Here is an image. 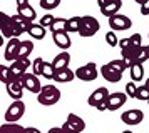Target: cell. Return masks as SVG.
Masks as SVG:
<instances>
[{"label":"cell","instance_id":"obj_1","mask_svg":"<svg viewBox=\"0 0 149 133\" xmlns=\"http://www.w3.org/2000/svg\"><path fill=\"white\" fill-rule=\"evenodd\" d=\"M59 100H61V90L55 85H44L40 92L37 93V101L44 106L55 105Z\"/></svg>","mask_w":149,"mask_h":133},{"label":"cell","instance_id":"obj_2","mask_svg":"<svg viewBox=\"0 0 149 133\" xmlns=\"http://www.w3.org/2000/svg\"><path fill=\"white\" fill-rule=\"evenodd\" d=\"M62 130L65 133H82L86 130V121L75 115V113H69L67 115V120L64 121V125L61 126Z\"/></svg>","mask_w":149,"mask_h":133},{"label":"cell","instance_id":"obj_3","mask_svg":"<svg viewBox=\"0 0 149 133\" xmlns=\"http://www.w3.org/2000/svg\"><path fill=\"white\" fill-rule=\"evenodd\" d=\"M24 113H25V103L22 100L12 101L5 112V123H17V120H20Z\"/></svg>","mask_w":149,"mask_h":133},{"label":"cell","instance_id":"obj_4","mask_svg":"<svg viewBox=\"0 0 149 133\" xmlns=\"http://www.w3.org/2000/svg\"><path fill=\"white\" fill-rule=\"evenodd\" d=\"M99 20L94 19V17H91V15H86V17H82L81 20V30H79V35L81 37H92L95 33L99 32Z\"/></svg>","mask_w":149,"mask_h":133},{"label":"cell","instance_id":"obj_5","mask_svg":"<svg viewBox=\"0 0 149 133\" xmlns=\"http://www.w3.org/2000/svg\"><path fill=\"white\" fill-rule=\"evenodd\" d=\"M74 73H75V78L82 80V82H92V80H95L97 75H99L97 65H95L94 62H89V63H86V65L79 66Z\"/></svg>","mask_w":149,"mask_h":133},{"label":"cell","instance_id":"obj_6","mask_svg":"<svg viewBox=\"0 0 149 133\" xmlns=\"http://www.w3.org/2000/svg\"><path fill=\"white\" fill-rule=\"evenodd\" d=\"M109 27H111V32H122V30H129L132 27V22L129 17L122 15V13H116L114 17L109 19Z\"/></svg>","mask_w":149,"mask_h":133},{"label":"cell","instance_id":"obj_7","mask_svg":"<svg viewBox=\"0 0 149 133\" xmlns=\"http://www.w3.org/2000/svg\"><path fill=\"white\" fill-rule=\"evenodd\" d=\"M29 66H32V62H30L29 58H17L15 62H12V63L8 65L12 80H19L24 73H27Z\"/></svg>","mask_w":149,"mask_h":133},{"label":"cell","instance_id":"obj_8","mask_svg":"<svg viewBox=\"0 0 149 133\" xmlns=\"http://www.w3.org/2000/svg\"><path fill=\"white\" fill-rule=\"evenodd\" d=\"M19 80H20L24 90H27V92H30V93H39L40 92V88H42L40 80H39V77H35L34 73H24Z\"/></svg>","mask_w":149,"mask_h":133},{"label":"cell","instance_id":"obj_9","mask_svg":"<svg viewBox=\"0 0 149 133\" xmlns=\"http://www.w3.org/2000/svg\"><path fill=\"white\" fill-rule=\"evenodd\" d=\"M126 101H127V95H126V93L114 92V93H109L107 100H106V105H107L109 112H116V110H119Z\"/></svg>","mask_w":149,"mask_h":133},{"label":"cell","instance_id":"obj_10","mask_svg":"<svg viewBox=\"0 0 149 133\" xmlns=\"http://www.w3.org/2000/svg\"><path fill=\"white\" fill-rule=\"evenodd\" d=\"M22 30L19 28V27L14 23V20H12V17H8V20L5 22V25L0 28V35L3 37V38L7 40H12V38H19L22 35Z\"/></svg>","mask_w":149,"mask_h":133},{"label":"cell","instance_id":"obj_11","mask_svg":"<svg viewBox=\"0 0 149 133\" xmlns=\"http://www.w3.org/2000/svg\"><path fill=\"white\" fill-rule=\"evenodd\" d=\"M121 120H122V123H126L129 126H134V125H139L144 120V113H142V110L132 108V110H127V112L122 113Z\"/></svg>","mask_w":149,"mask_h":133},{"label":"cell","instance_id":"obj_12","mask_svg":"<svg viewBox=\"0 0 149 133\" xmlns=\"http://www.w3.org/2000/svg\"><path fill=\"white\" fill-rule=\"evenodd\" d=\"M17 13L24 17L25 20H29L30 23H34L35 20V10L34 7L29 3L27 0H17Z\"/></svg>","mask_w":149,"mask_h":133},{"label":"cell","instance_id":"obj_13","mask_svg":"<svg viewBox=\"0 0 149 133\" xmlns=\"http://www.w3.org/2000/svg\"><path fill=\"white\" fill-rule=\"evenodd\" d=\"M109 97V90L106 88V86H99V88H95L94 92L89 95V98H87V103L91 106H97L101 101H106Z\"/></svg>","mask_w":149,"mask_h":133},{"label":"cell","instance_id":"obj_14","mask_svg":"<svg viewBox=\"0 0 149 133\" xmlns=\"http://www.w3.org/2000/svg\"><path fill=\"white\" fill-rule=\"evenodd\" d=\"M5 86H7L8 97L14 100V101H17V100H22V97H24V88H22L20 80H12V82H8Z\"/></svg>","mask_w":149,"mask_h":133},{"label":"cell","instance_id":"obj_15","mask_svg":"<svg viewBox=\"0 0 149 133\" xmlns=\"http://www.w3.org/2000/svg\"><path fill=\"white\" fill-rule=\"evenodd\" d=\"M19 45H20V40H19V38H12V40H8L7 45H5V53H3L5 60H8V62H15V60H17V52H19Z\"/></svg>","mask_w":149,"mask_h":133},{"label":"cell","instance_id":"obj_16","mask_svg":"<svg viewBox=\"0 0 149 133\" xmlns=\"http://www.w3.org/2000/svg\"><path fill=\"white\" fill-rule=\"evenodd\" d=\"M101 75L104 77V80H107L111 83H117V82H121V78H122V73L116 72L114 68L109 66L107 63L101 66Z\"/></svg>","mask_w":149,"mask_h":133},{"label":"cell","instance_id":"obj_17","mask_svg":"<svg viewBox=\"0 0 149 133\" xmlns=\"http://www.w3.org/2000/svg\"><path fill=\"white\" fill-rule=\"evenodd\" d=\"M121 5H122L121 0H107L106 5L101 8V13L104 15V17H109V19H111V17H114L116 13L119 12Z\"/></svg>","mask_w":149,"mask_h":133},{"label":"cell","instance_id":"obj_18","mask_svg":"<svg viewBox=\"0 0 149 133\" xmlns=\"http://www.w3.org/2000/svg\"><path fill=\"white\" fill-rule=\"evenodd\" d=\"M52 38H54V43L59 48H62L64 52L67 50V48H70V45H72V40H70V37H69V33L65 32H59V33H52Z\"/></svg>","mask_w":149,"mask_h":133},{"label":"cell","instance_id":"obj_19","mask_svg":"<svg viewBox=\"0 0 149 133\" xmlns=\"http://www.w3.org/2000/svg\"><path fill=\"white\" fill-rule=\"evenodd\" d=\"M52 66H54V70H62V68H67L69 63H70V53L69 52H62L59 55H55V58L50 62Z\"/></svg>","mask_w":149,"mask_h":133},{"label":"cell","instance_id":"obj_20","mask_svg":"<svg viewBox=\"0 0 149 133\" xmlns=\"http://www.w3.org/2000/svg\"><path fill=\"white\" fill-rule=\"evenodd\" d=\"M75 78V73L70 70V68H62V70H57L54 73V80L59 82V83H67V82H72Z\"/></svg>","mask_w":149,"mask_h":133},{"label":"cell","instance_id":"obj_21","mask_svg":"<svg viewBox=\"0 0 149 133\" xmlns=\"http://www.w3.org/2000/svg\"><path fill=\"white\" fill-rule=\"evenodd\" d=\"M34 50V42L32 40H24L19 45V52H17V58H29V55Z\"/></svg>","mask_w":149,"mask_h":133},{"label":"cell","instance_id":"obj_22","mask_svg":"<svg viewBox=\"0 0 149 133\" xmlns=\"http://www.w3.org/2000/svg\"><path fill=\"white\" fill-rule=\"evenodd\" d=\"M27 33L32 37V38H35V40H42L44 37H45V28L40 27L39 23H32V25L29 27Z\"/></svg>","mask_w":149,"mask_h":133},{"label":"cell","instance_id":"obj_23","mask_svg":"<svg viewBox=\"0 0 149 133\" xmlns=\"http://www.w3.org/2000/svg\"><path fill=\"white\" fill-rule=\"evenodd\" d=\"M129 73H131V80L132 82H141L142 77H144V66L139 65V63H134L132 66H129Z\"/></svg>","mask_w":149,"mask_h":133},{"label":"cell","instance_id":"obj_24","mask_svg":"<svg viewBox=\"0 0 149 133\" xmlns=\"http://www.w3.org/2000/svg\"><path fill=\"white\" fill-rule=\"evenodd\" d=\"M81 20H82V17L69 19L67 25H65V33H79V30H81Z\"/></svg>","mask_w":149,"mask_h":133},{"label":"cell","instance_id":"obj_25","mask_svg":"<svg viewBox=\"0 0 149 133\" xmlns=\"http://www.w3.org/2000/svg\"><path fill=\"white\" fill-rule=\"evenodd\" d=\"M0 133H25V128L19 123H3L0 125Z\"/></svg>","mask_w":149,"mask_h":133},{"label":"cell","instance_id":"obj_26","mask_svg":"<svg viewBox=\"0 0 149 133\" xmlns=\"http://www.w3.org/2000/svg\"><path fill=\"white\" fill-rule=\"evenodd\" d=\"M12 20H14V23H15L17 27H19V28H20V30H22L24 33H27L29 27L32 25V23H30L29 20H25L24 17H20L19 13H15V15H12Z\"/></svg>","mask_w":149,"mask_h":133},{"label":"cell","instance_id":"obj_27","mask_svg":"<svg viewBox=\"0 0 149 133\" xmlns=\"http://www.w3.org/2000/svg\"><path fill=\"white\" fill-rule=\"evenodd\" d=\"M134 60L136 63H139V65H142L146 60H149V52H148V47L142 45L141 48H137L136 50V55H134Z\"/></svg>","mask_w":149,"mask_h":133},{"label":"cell","instance_id":"obj_28","mask_svg":"<svg viewBox=\"0 0 149 133\" xmlns=\"http://www.w3.org/2000/svg\"><path fill=\"white\" fill-rule=\"evenodd\" d=\"M65 25H67V19H55L54 23L50 25V32L52 33L65 32Z\"/></svg>","mask_w":149,"mask_h":133},{"label":"cell","instance_id":"obj_29","mask_svg":"<svg viewBox=\"0 0 149 133\" xmlns=\"http://www.w3.org/2000/svg\"><path fill=\"white\" fill-rule=\"evenodd\" d=\"M129 42H131V47H129V48L137 50V48L142 47V35L141 33H132V35L129 37Z\"/></svg>","mask_w":149,"mask_h":133},{"label":"cell","instance_id":"obj_30","mask_svg":"<svg viewBox=\"0 0 149 133\" xmlns=\"http://www.w3.org/2000/svg\"><path fill=\"white\" fill-rule=\"evenodd\" d=\"M134 98L141 100V101H149V90H148L144 85H142V86H137V88H136Z\"/></svg>","mask_w":149,"mask_h":133},{"label":"cell","instance_id":"obj_31","mask_svg":"<svg viewBox=\"0 0 149 133\" xmlns=\"http://www.w3.org/2000/svg\"><path fill=\"white\" fill-rule=\"evenodd\" d=\"M54 66H52V63L50 62H44V65H42V77H45V78L49 80H52L54 78Z\"/></svg>","mask_w":149,"mask_h":133},{"label":"cell","instance_id":"obj_32","mask_svg":"<svg viewBox=\"0 0 149 133\" xmlns=\"http://www.w3.org/2000/svg\"><path fill=\"white\" fill-rule=\"evenodd\" d=\"M107 65H109V66H112V68H114L116 72H119V73H124L126 70H127V66H126V63H124V62H122L121 58L111 60V62H109Z\"/></svg>","mask_w":149,"mask_h":133},{"label":"cell","instance_id":"obj_33","mask_svg":"<svg viewBox=\"0 0 149 133\" xmlns=\"http://www.w3.org/2000/svg\"><path fill=\"white\" fill-rule=\"evenodd\" d=\"M39 5L44 10H54V8H57V7L61 5V0H40Z\"/></svg>","mask_w":149,"mask_h":133},{"label":"cell","instance_id":"obj_34","mask_svg":"<svg viewBox=\"0 0 149 133\" xmlns=\"http://www.w3.org/2000/svg\"><path fill=\"white\" fill-rule=\"evenodd\" d=\"M0 82L5 85L8 82H12V75H10V70H8L7 65H0Z\"/></svg>","mask_w":149,"mask_h":133},{"label":"cell","instance_id":"obj_35","mask_svg":"<svg viewBox=\"0 0 149 133\" xmlns=\"http://www.w3.org/2000/svg\"><path fill=\"white\" fill-rule=\"evenodd\" d=\"M44 62H45V60H42L40 57L32 62V73H34L35 77H40L42 75V65H44Z\"/></svg>","mask_w":149,"mask_h":133},{"label":"cell","instance_id":"obj_36","mask_svg":"<svg viewBox=\"0 0 149 133\" xmlns=\"http://www.w3.org/2000/svg\"><path fill=\"white\" fill-rule=\"evenodd\" d=\"M54 20H55V17L54 15H50V13H45V15H44V17H42L40 19V22H39V25L40 27H44V28H50V25H52V23H54Z\"/></svg>","mask_w":149,"mask_h":133},{"label":"cell","instance_id":"obj_37","mask_svg":"<svg viewBox=\"0 0 149 133\" xmlns=\"http://www.w3.org/2000/svg\"><path fill=\"white\" fill-rule=\"evenodd\" d=\"M106 42H107L109 47H117V43H119V38L116 37L114 32H107V33H106Z\"/></svg>","mask_w":149,"mask_h":133},{"label":"cell","instance_id":"obj_38","mask_svg":"<svg viewBox=\"0 0 149 133\" xmlns=\"http://www.w3.org/2000/svg\"><path fill=\"white\" fill-rule=\"evenodd\" d=\"M136 88H137V86H136V83L134 82H129L127 85H126V95H127L129 98H134V95H136Z\"/></svg>","mask_w":149,"mask_h":133},{"label":"cell","instance_id":"obj_39","mask_svg":"<svg viewBox=\"0 0 149 133\" xmlns=\"http://www.w3.org/2000/svg\"><path fill=\"white\" fill-rule=\"evenodd\" d=\"M117 47H119L121 50H126V48H129V47H131L129 37H127V38H121V40H119V43H117Z\"/></svg>","mask_w":149,"mask_h":133},{"label":"cell","instance_id":"obj_40","mask_svg":"<svg viewBox=\"0 0 149 133\" xmlns=\"http://www.w3.org/2000/svg\"><path fill=\"white\" fill-rule=\"evenodd\" d=\"M141 15H149V0L141 2Z\"/></svg>","mask_w":149,"mask_h":133},{"label":"cell","instance_id":"obj_41","mask_svg":"<svg viewBox=\"0 0 149 133\" xmlns=\"http://www.w3.org/2000/svg\"><path fill=\"white\" fill-rule=\"evenodd\" d=\"M8 17H10V15H7V13H3V12H0V28L5 25V22L8 20Z\"/></svg>","mask_w":149,"mask_h":133},{"label":"cell","instance_id":"obj_42","mask_svg":"<svg viewBox=\"0 0 149 133\" xmlns=\"http://www.w3.org/2000/svg\"><path fill=\"white\" fill-rule=\"evenodd\" d=\"M95 110H97V112H106V110H107V105H106V101H101L99 105L95 106Z\"/></svg>","mask_w":149,"mask_h":133},{"label":"cell","instance_id":"obj_43","mask_svg":"<svg viewBox=\"0 0 149 133\" xmlns=\"http://www.w3.org/2000/svg\"><path fill=\"white\" fill-rule=\"evenodd\" d=\"M25 133H42V132L35 126H29V128H25Z\"/></svg>","mask_w":149,"mask_h":133},{"label":"cell","instance_id":"obj_44","mask_svg":"<svg viewBox=\"0 0 149 133\" xmlns=\"http://www.w3.org/2000/svg\"><path fill=\"white\" fill-rule=\"evenodd\" d=\"M47 133H65V132L62 130L61 126H55V128H50V130H49Z\"/></svg>","mask_w":149,"mask_h":133},{"label":"cell","instance_id":"obj_45","mask_svg":"<svg viewBox=\"0 0 149 133\" xmlns=\"http://www.w3.org/2000/svg\"><path fill=\"white\" fill-rule=\"evenodd\" d=\"M106 2H107V0H99V2H97V3H99V7H101V8H102V7L106 5Z\"/></svg>","mask_w":149,"mask_h":133},{"label":"cell","instance_id":"obj_46","mask_svg":"<svg viewBox=\"0 0 149 133\" xmlns=\"http://www.w3.org/2000/svg\"><path fill=\"white\" fill-rule=\"evenodd\" d=\"M144 86H146V88H148V90H149V78L146 80V83H144Z\"/></svg>","mask_w":149,"mask_h":133},{"label":"cell","instance_id":"obj_47","mask_svg":"<svg viewBox=\"0 0 149 133\" xmlns=\"http://www.w3.org/2000/svg\"><path fill=\"white\" fill-rule=\"evenodd\" d=\"M3 45V37H2V35H0V47Z\"/></svg>","mask_w":149,"mask_h":133},{"label":"cell","instance_id":"obj_48","mask_svg":"<svg viewBox=\"0 0 149 133\" xmlns=\"http://www.w3.org/2000/svg\"><path fill=\"white\" fill-rule=\"evenodd\" d=\"M122 133H132V132H131V130H126V132H122Z\"/></svg>","mask_w":149,"mask_h":133},{"label":"cell","instance_id":"obj_49","mask_svg":"<svg viewBox=\"0 0 149 133\" xmlns=\"http://www.w3.org/2000/svg\"><path fill=\"white\" fill-rule=\"evenodd\" d=\"M148 52H149V45H148Z\"/></svg>","mask_w":149,"mask_h":133}]
</instances>
